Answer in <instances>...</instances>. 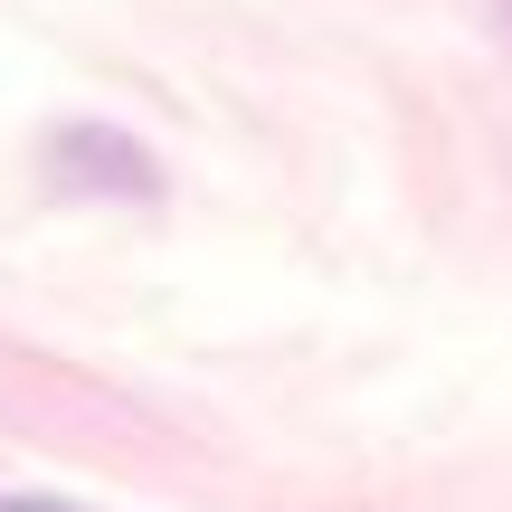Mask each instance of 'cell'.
Segmentation results:
<instances>
[{"label":"cell","mask_w":512,"mask_h":512,"mask_svg":"<svg viewBox=\"0 0 512 512\" xmlns=\"http://www.w3.org/2000/svg\"><path fill=\"white\" fill-rule=\"evenodd\" d=\"M0 512H67V503H0Z\"/></svg>","instance_id":"2"},{"label":"cell","mask_w":512,"mask_h":512,"mask_svg":"<svg viewBox=\"0 0 512 512\" xmlns=\"http://www.w3.org/2000/svg\"><path fill=\"white\" fill-rule=\"evenodd\" d=\"M503 19H512V0H503Z\"/></svg>","instance_id":"3"},{"label":"cell","mask_w":512,"mask_h":512,"mask_svg":"<svg viewBox=\"0 0 512 512\" xmlns=\"http://www.w3.org/2000/svg\"><path fill=\"white\" fill-rule=\"evenodd\" d=\"M48 162H57V181H67V190H114V200H152V190H162L152 152L124 143V133H105V124H67L48 143Z\"/></svg>","instance_id":"1"}]
</instances>
